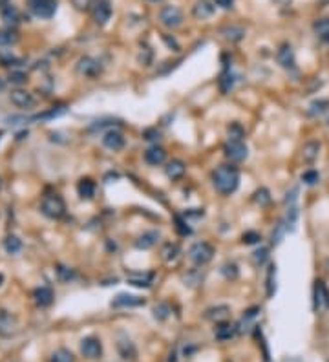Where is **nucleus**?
Returning <instances> with one entry per match:
<instances>
[{
  "label": "nucleus",
  "mask_w": 329,
  "mask_h": 362,
  "mask_svg": "<svg viewBox=\"0 0 329 362\" xmlns=\"http://www.w3.org/2000/svg\"><path fill=\"white\" fill-rule=\"evenodd\" d=\"M40 210H42L48 218H51V220H59V218H63L64 212H66V205H64L63 198H61L59 194H48V196H44L42 201H40Z\"/></svg>",
  "instance_id": "f03ea898"
},
{
  "label": "nucleus",
  "mask_w": 329,
  "mask_h": 362,
  "mask_svg": "<svg viewBox=\"0 0 329 362\" xmlns=\"http://www.w3.org/2000/svg\"><path fill=\"white\" fill-rule=\"evenodd\" d=\"M233 86H234V75L231 74V72L223 74L222 79H220V90H222L223 93H227V91L233 90Z\"/></svg>",
  "instance_id": "e433bc0d"
},
{
  "label": "nucleus",
  "mask_w": 329,
  "mask_h": 362,
  "mask_svg": "<svg viewBox=\"0 0 329 362\" xmlns=\"http://www.w3.org/2000/svg\"><path fill=\"white\" fill-rule=\"evenodd\" d=\"M267 256H269V249L267 247H260L258 251H254L252 253V264L254 266H263L265 264V260H267Z\"/></svg>",
  "instance_id": "58836bf2"
},
{
  "label": "nucleus",
  "mask_w": 329,
  "mask_h": 362,
  "mask_svg": "<svg viewBox=\"0 0 329 362\" xmlns=\"http://www.w3.org/2000/svg\"><path fill=\"white\" fill-rule=\"evenodd\" d=\"M57 272H59V276L63 278L64 282H70V280H72V278L75 276L74 271H72V269H66V267H59Z\"/></svg>",
  "instance_id": "de8ad7c7"
},
{
  "label": "nucleus",
  "mask_w": 329,
  "mask_h": 362,
  "mask_svg": "<svg viewBox=\"0 0 329 362\" xmlns=\"http://www.w3.org/2000/svg\"><path fill=\"white\" fill-rule=\"evenodd\" d=\"M223 154L227 156L231 161H244L247 158V145L244 141H233V139H229L225 145H223Z\"/></svg>",
  "instance_id": "423d86ee"
},
{
  "label": "nucleus",
  "mask_w": 329,
  "mask_h": 362,
  "mask_svg": "<svg viewBox=\"0 0 329 362\" xmlns=\"http://www.w3.org/2000/svg\"><path fill=\"white\" fill-rule=\"evenodd\" d=\"M229 139H233V141H244V136H245V130L244 126L238 125V123H233V125L229 126Z\"/></svg>",
  "instance_id": "72a5a7b5"
},
{
  "label": "nucleus",
  "mask_w": 329,
  "mask_h": 362,
  "mask_svg": "<svg viewBox=\"0 0 329 362\" xmlns=\"http://www.w3.org/2000/svg\"><path fill=\"white\" fill-rule=\"evenodd\" d=\"M64 112H66V108L64 106H53L51 110H48V112H42V113H39V115H35V119H53V117L63 115Z\"/></svg>",
  "instance_id": "a19ab883"
},
{
  "label": "nucleus",
  "mask_w": 329,
  "mask_h": 362,
  "mask_svg": "<svg viewBox=\"0 0 329 362\" xmlns=\"http://www.w3.org/2000/svg\"><path fill=\"white\" fill-rule=\"evenodd\" d=\"M164 174H166V178H170V180H179L185 174V163H183L181 159H172L164 167Z\"/></svg>",
  "instance_id": "aec40b11"
},
{
  "label": "nucleus",
  "mask_w": 329,
  "mask_h": 362,
  "mask_svg": "<svg viewBox=\"0 0 329 362\" xmlns=\"http://www.w3.org/2000/svg\"><path fill=\"white\" fill-rule=\"evenodd\" d=\"M276 61L282 68H295V51L291 44H282L276 51Z\"/></svg>",
  "instance_id": "ddd939ff"
},
{
  "label": "nucleus",
  "mask_w": 329,
  "mask_h": 362,
  "mask_svg": "<svg viewBox=\"0 0 329 362\" xmlns=\"http://www.w3.org/2000/svg\"><path fill=\"white\" fill-rule=\"evenodd\" d=\"M115 123H117V121H112V119H110V121H101V123H97V125L91 126V130H99V128H104V126H114Z\"/></svg>",
  "instance_id": "3c124183"
},
{
  "label": "nucleus",
  "mask_w": 329,
  "mask_h": 362,
  "mask_svg": "<svg viewBox=\"0 0 329 362\" xmlns=\"http://www.w3.org/2000/svg\"><path fill=\"white\" fill-rule=\"evenodd\" d=\"M0 185H2V181H0Z\"/></svg>",
  "instance_id": "13d9d810"
},
{
  "label": "nucleus",
  "mask_w": 329,
  "mask_h": 362,
  "mask_svg": "<svg viewBox=\"0 0 329 362\" xmlns=\"http://www.w3.org/2000/svg\"><path fill=\"white\" fill-rule=\"evenodd\" d=\"M302 181H304L306 185H317L318 181H320V174H318L317 170H306V172L302 174Z\"/></svg>",
  "instance_id": "79ce46f5"
},
{
  "label": "nucleus",
  "mask_w": 329,
  "mask_h": 362,
  "mask_svg": "<svg viewBox=\"0 0 329 362\" xmlns=\"http://www.w3.org/2000/svg\"><path fill=\"white\" fill-rule=\"evenodd\" d=\"M9 81H11L13 85H22V83H26V74H22V72H13L9 75Z\"/></svg>",
  "instance_id": "09e8293b"
},
{
  "label": "nucleus",
  "mask_w": 329,
  "mask_h": 362,
  "mask_svg": "<svg viewBox=\"0 0 329 362\" xmlns=\"http://www.w3.org/2000/svg\"><path fill=\"white\" fill-rule=\"evenodd\" d=\"M318 154H320V143L318 141H309L302 147V159L306 163H313L318 158Z\"/></svg>",
  "instance_id": "393cba45"
},
{
  "label": "nucleus",
  "mask_w": 329,
  "mask_h": 362,
  "mask_svg": "<svg viewBox=\"0 0 329 362\" xmlns=\"http://www.w3.org/2000/svg\"><path fill=\"white\" fill-rule=\"evenodd\" d=\"M159 20L166 28H177L183 22V13L177 6H164L159 11Z\"/></svg>",
  "instance_id": "39448f33"
},
{
  "label": "nucleus",
  "mask_w": 329,
  "mask_h": 362,
  "mask_svg": "<svg viewBox=\"0 0 329 362\" xmlns=\"http://www.w3.org/2000/svg\"><path fill=\"white\" fill-rule=\"evenodd\" d=\"M33 298L37 302V306L40 307H48L51 306V302H53V291L50 287H37L33 293Z\"/></svg>",
  "instance_id": "b1692460"
},
{
  "label": "nucleus",
  "mask_w": 329,
  "mask_h": 362,
  "mask_svg": "<svg viewBox=\"0 0 329 362\" xmlns=\"http://www.w3.org/2000/svg\"><path fill=\"white\" fill-rule=\"evenodd\" d=\"M139 306H145V298L136 296V294L119 293L112 300V307H115V309H121V307H139Z\"/></svg>",
  "instance_id": "9b49d317"
},
{
  "label": "nucleus",
  "mask_w": 329,
  "mask_h": 362,
  "mask_svg": "<svg viewBox=\"0 0 329 362\" xmlns=\"http://www.w3.org/2000/svg\"><path fill=\"white\" fill-rule=\"evenodd\" d=\"M272 276H274V266H271V269H269V272H267V296H272V294H274Z\"/></svg>",
  "instance_id": "a18cd8bd"
},
{
  "label": "nucleus",
  "mask_w": 329,
  "mask_h": 362,
  "mask_svg": "<svg viewBox=\"0 0 329 362\" xmlns=\"http://www.w3.org/2000/svg\"><path fill=\"white\" fill-rule=\"evenodd\" d=\"M77 72L84 77H97L101 74V63L91 59V57H82L77 63Z\"/></svg>",
  "instance_id": "9d476101"
},
{
  "label": "nucleus",
  "mask_w": 329,
  "mask_h": 362,
  "mask_svg": "<svg viewBox=\"0 0 329 362\" xmlns=\"http://www.w3.org/2000/svg\"><path fill=\"white\" fill-rule=\"evenodd\" d=\"M222 274L227 278V280H236L238 274H240L238 266H236L234 262H225V264L222 266Z\"/></svg>",
  "instance_id": "473e14b6"
},
{
  "label": "nucleus",
  "mask_w": 329,
  "mask_h": 362,
  "mask_svg": "<svg viewBox=\"0 0 329 362\" xmlns=\"http://www.w3.org/2000/svg\"><path fill=\"white\" fill-rule=\"evenodd\" d=\"M242 240H244V244L252 245V244H258V242L261 240V236L256 231H247L244 236H242Z\"/></svg>",
  "instance_id": "37998d69"
},
{
  "label": "nucleus",
  "mask_w": 329,
  "mask_h": 362,
  "mask_svg": "<svg viewBox=\"0 0 329 362\" xmlns=\"http://www.w3.org/2000/svg\"><path fill=\"white\" fill-rule=\"evenodd\" d=\"M17 329V320L7 311H0V335H11Z\"/></svg>",
  "instance_id": "4be33fe9"
},
{
  "label": "nucleus",
  "mask_w": 329,
  "mask_h": 362,
  "mask_svg": "<svg viewBox=\"0 0 329 362\" xmlns=\"http://www.w3.org/2000/svg\"><path fill=\"white\" fill-rule=\"evenodd\" d=\"M28 6L35 17L39 18H51L57 11L55 0H28Z\"/></svg>",
  "instance_id": "20e7f679"
},
{
  "label": "nucleus",
  "mask_w": 329,
  "mask_h": 362,
  "mask_svg": "<svg viewBox=\"0 0 329 362\" xmlns=\"http://www.w3.org/2000/svg\"><path fill=\"white\" fill-rule=\"evenodd\" d=\"M72 4H74L77 9H81V11H84V9H88V7L93 4V0H72Z\"/></svg>",
  "instance_id": "8fccbe9b"
},
{
  "label": "nucleus",
  "mask_w": 329,
  "mask_h": 362,
  "mask_svg": "<svg viewBox=\"0 0 329 362\" xmlns=\"http://www.w3.org/2000/svg\"><path fill=\"white\" fill-rule=\"evenodd\" d=\"M2 282H4V276H2V274H0V285H2Z\"/></svg>",
  "instance_id": "4d7b16f0"
},
{
  "label": "nucleus",
  "mask_w": 329,
  "mask_h": 362,
  "mask_svg": "<svg viewBox=\"0 0 329 362\" xmlns=\"http://www.w3.org/2000/svg\"><path fill=\"white\" fill-rule=\"evenodd\" d=\"M222 35L231 42H240L245 37V28L238 26V24H231V26H225L222 29Z\"/></svg>",
  "instance_id": "5701e85b"
},
{
  "label": "nucleus",
  "mask_w": 329,
  "mask_h": 362,
  "mask_svg": "<svg viewBox=\"0 0 329 362\" xmlns=\"http://www.w3.org/2000/svg\"><path fill=\"white\" fill-rule=\"evenodd\" d=\"M164 40L168 42V46H174V50H177V42L174 39H170V37H164Z\"/></svg>",
  "instance_id": "864d4df0"
},
{
  "label": "nucleus",
  "mask_w": 329,
  "mask_h": 362,
  "mask_svg": "<svg viewBox=\"0 0 329 362\" xmlns=\"http://www.w3.org/2000/svg\"><path fill=\"white\" fill-rule=\"evenodd\" d=\"M179 253H181L179 245H177V244H172V242L164 244L163 249H161V256H163L164 262H174L177 258V256H179Z\"/></svg>",
  "instance_id": "cd10ccee"
},
{
  "label": "nucleus",
  "mask_w": 329,
  "mask_h": 362,
  "mask_svg": "<svg viewBox=\"0 0 329 362\" xmlns=\"http://www.w3.org/2000/svg\"><path fill=\"white\" fill-rule=\"evenodd\" d=\"M188 258L192 264H196L198 267L207 266L212 258H214V247L207 242H198L188 249Z\"/></svg>",
  "instance_id": "7ed1b4c3"
},
{
  "label": "nucleus",
  "mask_w": 329,
  "mask_h": 362,
  "mask_svg": "<svg viewBox=\"0 0 329 362\" xmlns=\"http://www.w3.org/2000/svg\"><path fill=\"white\" fill-rule=\"evenodd\" d=\"M274 2H276V4H280V6H287L291 0H274Z\"/></svg>",
  "instance_id": "5fc2aeb1"
},
{
  "label": "nucleus",
  "mask_w": 329,
  "mask_h": 362,
  "mask_svg": "<svg viewBox=\"0 0 329 362\" xmlns=\"http://www.w3.org/2000/svg\"><path fill=\"white\" fill-rule=\"evenodd\" d=\"M212 185L220 194L231 196L240 185V172L233 165H222L212 172Z\"/></svg>",
  "instance_id": "f257e3e1"
},
{
  "label": "nucleus",
  "mask_w": 329,
  "mask_h": 362,
  "mask_svg": "<svg viewBox=\"0 0 329 362\" xmlns=\"http://www.w3.org/2000/svg\"><path fill=\"white\" fill-rule=\"evenodd\" d=\"M117 351H119V355L123 361H130L134 362L137 359V348L136 344L132 342L126 335H121L119 340H117Z\"/></svg>",
  "instance_id": "1a4fd4ad"
},
{
  "label": "nucleus",
  "mask_w": 329,
  "mask_h": 362,
  "mask_svg": "<svg viewBox=\"0 0 329 362\" xmlns=\"http://www.w3.org/2000/svg\"><path fill=\"white\" fill-rule=\"evenodd\" d=\"M158 240H159L158 231H147V232H143L141 236L136 240V247L137 249H143V251L152 249L154 245L158 244Z\"/></svg>",
  "instance_id": "6ab92c4d"
},
{
  "label": "nucleus",
  "mask_w": 329,
  "mask_h": 362,
  "mask_svg": "<svg viewBox=\"0 0 329 362\" xmlns=\"http://www.w3.org/2000/svg\"><path fill=\"white\" fill-rule=\"evenodd\" d=\"M17 33L11 29H0V46H11L17 42Z\"/></svg>",
  "instance_id": "f704fd0d"
},
{
  "label": "nucleus",
  "mask_w": 329,
  "mask_h": 362,
  "mask_svg": "<svg viewBox=\"0 0 329 362\" xmlns=\"http://www.w3.org/2000/svg\"><path fill=\"white\" fill-rule=\"evenodd\" d=\"M145 161L148 165H152V167H158V165H163L166 161V152H164V148L161 147H150L145 152Z\"/></svg>",
  "instance_id": "f3484780"
},
{
  "label": "nucleus",
  "mask_w": 329,
  "mask_h": 362,
  "mask_svg": "<svg viewBox=\"0 0 329 362\" xmlns=\"http://www.w3.org/2000/svg\"><path fill=\"white\" fill-rule=\"evenodd\" d=\"M231 317V307L229 306H214V307H209L207 311H205V318L207 320H212L216 324H222V322H227V318Z\"/></svg>",
  "instance_id": "2eb2a0df"
},
{
  "label": "nucleus",
  "mask_w": 329,
  "mask_h": 362,
  "mask_svg": "<svg viewBox=\"0 0 329 362\" xmlns=\"http://www.w3.org/2000/svg\"><path fill=\"white\" fill-rule=\"evenodd\" d=\"M329 110V101L328 99H318L309 104V115H322Z\"/></svg>",
  "instance_id": "c756f323"
},
{
  "label": "nucleus",
  "mask_w": 329,
  "mask_h": 362,
  "mask_svg": "<svg viewBox=\"0 0 329 362\" xmlns=\"http://www.w3.org/2000/svg\"><path fill=\"white\" fill-rule=\"evenodd\" d=\"M214 4L216 6L223 7V9H229V7H233L234 0H214Z\"/></svg>",
  "instance_id": "603ef678"
},
{
  "label": "nucleus",
  "mask_w": 329,
  "mask_h": 362,
  "mask_svg": "<svg viewBox=\"0 0 329 362\" xmlns=\"http://www.w3.org/2000/svg\"><path fill=\"white\" fill-rule=\"evenodd\" d=\"M170 313H172L170 306H168V304H164V302H161V304H158V306L154 307V317L158 318V320H164V318H168Z\"/></svg>",
  "instance_id": "c9c22d12"
},
{
  "label": "nucleus",
  "mask_w": 329,
  "mask_h": 362,
  "mask_svg": "<svg viewBox=\"0 0 329 362\" xmlns=\"http://www.w3.org/2000/svg\"><path fill=\"white\" fill-rule=\"evenodd\" d=\"M50 362H75V357H74L72 351L61 348V350H57L53 355H51Z\"/></svg>",
  "instance_id": "2f4dec72"
},
{
  "label": "nucleus",
  "mask_w": 329,
  "mask_h": 362,
  "mask_svg": "<svg viewBox=\"0 0 329 362\" xmlns=\"http://www.w3.org/2000/svg\"><path fill=\"white\" fill-rule=\"evenodd\" d=\"M77 192L82 199H91L93 194H95V183L90 180V178H84L77 183Z\"/></svg>",
  "instance_id": "a878e982"
},
{
  "label": "nucleus",
  "mask_w": 329,
  "mask_h": 362,
  "mask_svg": "<svg viewBox=\"0 0 329 362\" xmlns=\"http://www.w3.org/2000/svg\"><path fill=\"white\" fill-rule=\"evenodd\" d=\"M313 29L322 42H329V18H318L317 22L313 24Z\"/></svg>",
  "instance_id": "bb28decb"
},
{
  "label": "nucleus",
  "mask_w": 329,
  "mask_h": 362,
  "mask_svg": "<svg viewBox=\"0 0 329 362\" xmlns=\"http://www.w3.org/2000/svg\"><path fill=\"white\" fill-rule=\"evenodd\" d=\"M4 249H6L9 255H17L18 251L22 249V242H20L17 236H7L6 240H4Z\"/></svg>",
  "instance_id": "7c9ffc66"
},
{
  "label": "nucleus",
  "mask_w": 329,
  "mask_h": 362,
  "mask_svg": "<svg viewBox=\"0 0 329 362\" xmlns=\"http://www.w3.org/2000/svg\"><path fill=\"white\" fill-rule=\"evenodd\" d=\"M126 282L134 285V287H150L154 282V272H128L126 274Z\"/></svg>",
  "instance_id": "4468645a"
},
{
  "label": "nucleus",
  "mask_w": 329,
  "mask_h": 362,
  "mask_svg": "<svg viewBox=\"0 0 329 362\" xmlns=\"http://www.w3.org/2000/svg\"><path fill=\"white\" fill-rule=\"evenodd\" d=\"M11 102L15 106L18 108H31L35 106V97L29 93V91H24V90H15L11 91V95H9Z\"/></svg>",
  "instance_id": "dca6fc26"
},
{
  "label": "nucleus",
  "mask_w": 329,
  "mask_h": 362,
  "mask_svg": "<svg viewBox=\"0 0 329 362\" xmlns=\"http://www.w3.org/2000/svg\"><path fill=\"white\" fill-rule=\"evenodd\" d=\"M4 86H6V83H4V79H0V91L4 90Z\"/></svg>",
  "instance_id": "6e6d98bb"
},
{
  "label": "nucleus",
  "mask_w": 329,
  "mask_h": 362,
  "mask_svg": "<svg viewBox=\"0 0 329 362\" xmlns=\"http://www.w3.org/2000/svg\"><path fill=\"white\" fill-rule=\"evenodd\" d=\"M102 145L108 148V150H114V152H119L123 150L126 145V139L125 136L121 134L117 128H110L108 132H104V136H102Z\"/></svg>",
  "instance_id": "0eeeda50"
},
{
  "label": "nucleus",
  "mask_w": 329,
  "mask_h": 362,
  "mask_svg": "<svg viewBox=\"0 0 329 362\" xmlns=\"http://www.w3.org/2000/svg\"><path fill=\"white\" fill-rule=\"evenodd\" d=\"M315 307H326L329 309V289L324 285V282H315Z\"/></svg>",
  "instance_id": "a211bd4d"
},
{
  "label": "nucleus",
  "mask_w": 329,
  "mask_h": 362,
  "mask_svg": "<svg viewBox=\"0 0 329 362\" xmlns=\"http://www.w3.org/2000/svg\"><path fill=\"white\" fill-rule=\"evenodd\" d=\"M176 229H177V232H179V234H183V236H187V234H190V227L187 225V223H185V221L181 220V218H179V216H176Z\"/></svg>",
  "instance_id": "c03bdc74"
},
{
  "label": "nucleus",
  "mask_w": 329,
  "mask_h": 362,
  "mask_svg": "<svg viewBox=\"0 0 329 362\" xmlns=\"http://www.w3.org/2000/svg\"><path fill=\"white\" fill-rule=\"evenodd\" d=\"M18 17H20V15H18L17 7H13V6L4 7V11H2V18H4L6 22H9V24H17Z\"/></svg>",
  "instance_id": "4c0bfd02"
},
{
  "label": "nucleus",
  "mask_w": 329,
  "mask_h": 362,
  "mask_svg": "<svg viewBox=\"0 0 329 362\" xmlns=\"http://www.w3.org/2000/svg\"><path fill=\"white\" fill-rule=\"evenodd\" d=\"M154 2H158V0H154Z\"/></svg>",
  "instance_id": "bf43d9fd"
},
{
  "label": "nucleus",
  "mask_w": 329,
  "mask_h": 362,
  "mask_svg": "<svg viewBox=\"0 0 329 362\" xmlns=\"http://www.w3.org/2000/svg\"><path fill=\"white\" fill-rule=\"evenodd\" d=\"M110 17H112V4L108 0H97L93 6V20L99 26H104L110 20Z\"/></svg>",
  "instance_id": "f8f14e48"
},
{
  "label": "nucleus",
  "mask_w": 329,
  "mask_h": 362,
  "mask_svg": "<svg viewBox=\"0 0 329 362\" xmlns=\"http://www.w3.org/2000/svg\"><path fill=\"white\" fill-rule=\"evenodd\" d=\"M254 201L260 205V207H265V205L271 203V194H269V190H267V188H260V190H256Z\"/></svg>",
  "instance_id": "ea45409f"
},
{
  "label": "nucleus",
  "mask_w": 329,
  "mask_h": 362,
  "mask_svg": "<svg viewBox=\"0 0 329 362\" xmlns=\"http://www.w3.org/2000/svg\"><path fill=\"white\" fill-rule=\"evenodd\" d=\"M236 331H238V328L234 326V324H229V322H222L218 324L214 329V335L218 340H222V342H225V340H231L236 335Z\"/></svg>",
  "instance_id": "412c9836"
},
{
  "label": "nucleus",
  "mask_w": 329,
  "mask_h": 362,
  "mask_svg": "<svg viewBox=\"0 0 329 362\" xmlns=\"http://www.w3.org/2000/svg\"><path fill=\"white\" fill-rule=\"evenodd\" d=\"M194 17L196 18H209L212 13H214V6L210 4V2H199V4H196L194 6Z\"/></svg>",
  "instance_id": "c85d7f7f"
},
{
  "label": "nucleus",
  "mask_w": 329,
  "mask_h": 362,
  "mask_svg": "<svg viewBox=\"0 0 329 362\" xmlns=\"http://www.w3.org/2000/svg\"><path fill=\"white\" fill-rule=\"evenodd\" d=\"M285 229H287V225H284V223H278V227H276V231H272V244H278L280 240H282V236H284Z\"/></svg>",
  "instance_id": "49530a36"
},
{
  "label": "nucleus",
  "mask_w": 329,
  "mask_h": 362,
  "mask_svg": "<svg viewBox=\"0 0 329 362\" xmlns=\"http://www.w3.org/2000/svg\"><path fill=\"white\" fill-rule=\"evenodd\" d=\"M81 351L86 359H99L102 355V344L101 340L95 339V337H86L82 342H81Z\"/></svg>",
  "instance_id": "6e6552de"
}]
</instances>
